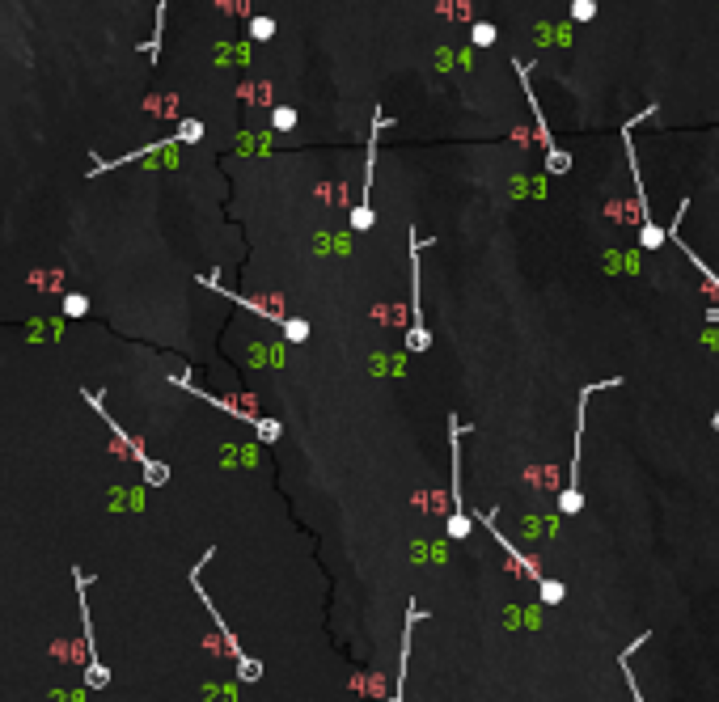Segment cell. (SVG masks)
I'll use <instances>...</instances> for the list:
<instances>
[{
	"instance_id": "cell-1",
	"label": "cell",
	"mask_w": 719,
	"mask_h": 702,
	"mask_svg": "<svg viewBox=\"0 0 719 702\" xmlns=\"http://www.w3.org/2000/svg\"><path fill=\"white\" fill-rule=\"evenodd\" d=\"M622 377H605V381H593L580 389V402H576V444H572V466H567V487L559 495V512L563 516H580L584 508V491H580V449H584V411H588V398L605 394V389H618Z\"/></svg>"
},
{
	"instance_id": "cell-2",
	"label": "cell",
	"mask_w": 719,
	"mask_h": 702,
	"mask_svg": "<svg viewBox=\"0 0 719 702\" xmlns=\"http://www.w3.org/2000/svg\"><path fill=\"white\" fill-rule=\"evenodd\" d=\"M470 428L457 419V415H449V457H453V491H449V521H445V533L453 538V542H466L470 538V529H474V516L466 512V500H461V436H466Z\"/></svg>"
},
{
	"instance_id": "cell-3",
	"label": "cell",
	"mask_w": 719,
	"mask_h": 702,
	"mask_svg": "<svg viewBox=\"0 0 719 702\" xmlns=\"http://www.w3.org/2000/svg\"><path fill=\"white\" fill-rule=\"evenodd\" d=\"M656 114V102L648 106V110H639L627 127H622V148H627V161H631V178H635V190H639V216H644V229H639V246L644 250H660L665 241H669V229H660L656 220H652V207H648V195H644V174H639V161H635V144H631V127L635 123H644V119H652Z\"/></svg>"
},
{
	"instance_id": "cell-4",
	"label": "cell",
	"mask_w": 719,
	"mask_h": 702,
	"mask_svg": "<svg viewBox=\"0 0 719 702\" xmlns=\"http://www.w3.org/2000/svg\"><path fill=\"white\" fill-rule=\"evenodd\" d=\"M212 555H216V550L207 546V555L199 559V567H191V588H195V597H199V601L207 605V614L216 618V631H220V639H224V648H229V656L237 660V677H241V682H258V677H262V665H258L254 656H246V652H241V643L233 639V631L224 627V618L216 614V605H212V601H207V593H203V567L212 563Z\"/></svg>"
},
{
	"instance_id": "cell-5",
	"label": "cell",
	"mask_w": 719,
	"mask_h": 702,
	"mask_svg": "<svg viewBox=\"0 0 719 702\" xmlns=\"http://www.w3.org/2000/svg\"><path fill=\"white\" fill-rule=\"evenodd\" d=\"M432 246V237H415L411 233V330H406V351L423 356L432 347V330L423 322V296H419V250Z\"/></svg>"
},
{
	"instance_id": "cell-6",
	"label": "cell",
	"mask_w": 719,
	"mask_h": 702,
	"mask_svg": "<svg viewBox=\"0 0 719 702\" xmlns=\"http://www.w3.org/2000/svg\"><path fill=\"white\" fill-rule=\"evenodd\" d=\"M512 68H516L521 89H525V97H529V110H533V123H538V140H542V148H546V169H550V174H567V169H572V157L555 144V131L546 127L542 102H538V93H533V85H529V63H525V59H512Z\"/></svg>"
},
{
	"instance_id": "cell-7",
	"label": "cell",
	"mask_w": 719,
	"mask_h": 702,
	"mask_svg": "<svg viewBox=\"0 0 719 702\" xmlns=\"http://www.w3.org/2000/svg\"><path fill=\"white\" fill-rule=\"evenodd\" d=\"M394 119L389 114H373V127H368V165H364V190H360V203L351 207V229L356 233H368L373 229V169H377V140H381V131L389 127Z\"/></svg>"
},
{
	"instance_id": "cell-8",
	"label": "cell",
	"mask_w": 719,
	"mask_h": 702,
	"mask_svg": "<svg viewBox=\"0 0 719 702\" xmlns=\"http://www.w3.org/2000/svg\"><path fill=\"white\" fill-rule=\"evenodd\" d=\"M474 525H483V529H487V533H491V538L500 542V550H504V555L512 559V567H516V571H521L525 580H533V584H542V580H546V576L538 571V563H533L529 555H521V550L512 546V538H508V533H500V525H495V516H491V512H478V516H474Z\"/></svg>"
},
{
	"instance_id": "cell-9",
	"label": "cell",
	"mask_w": 719,
	"mask_h": 702,
	"mask_svg": "<svg viewBox=\"0 0 719 702\" xmlns=\"http://www.w3.org/2000/svg\"><path fill=\"white\" fill-rule=\"evenodd\" d=\"M428 618V610H419L415 601L406 605V627H402V656H398V682H394V694L389 702H406V677H411V635H415V627Z\"/></svg>"
},
{
	"instance_id": "cell-10",
	"label": "cell",
	"mask_w": 719,
	"mask_h": 702,
	"mask_svg": "<svg viewBox=\"0 0 719 702\" xmlns=\"http://www.w3.org/2000/svg\"><path fill=\"white\" fill-rule=\"evenodd\" d=\"M648 639H652V631H644V635H635V643L618 652V669H622V677H627V686H631V698H635V702H648V698H644V690H639V682H635V669H631V660H635V652H639V648H648Z\"/></svg>"
},
{
	"instance_id": "cell-11",
	"label": "cell",
	"mask_w": 719,
	"mask_h": 702,
	"mask_svg": "<svg viewBox=\"0 0 719 702\" xmlns=\"http://www.w3.org/2000/svg\"><path fill=\"white\" fill-rule=\"evenodd\" d=\"M538 593H542L546 605H563V601H567V584H563V580H542Z\"/></svg>"
},
{
	"instance_id": "cell-12",
	"label": "cell",
	"mask_w": 719,
	"mask_h": 702,
	"mask_svg": "<svg viewBox=\"0 0 719 702\" xmlns=\"http://www.w3.org/2000/svg\"><path fill=\"white\" fill-rule=\"evenodd\" d=\"M296 123H301V114H296L292 106H275V110H271V127H275V131H292Z\"/></svg>"
},
{
	"instance_id": "cell-13",
	"label": "cell",
	"mask_w": 719,
	"mask_h": 702,
	"mask_svg": "<svg viewBox=\"0 0 719 702\" xmlns=\"http://www.w3.org/2000/svg\"><path fill=\"white\" fill-rule=\"evenodd\" d=\"M495 38H500V30H495L491 21H478V25L470 30V42H474V47H495Z\"/></svg>"
},
{
	"instance_id": "cell-14",
	"label": "cell",
	"mask_w": 719,
	"mask_h": 702,
	"mask_svg": "<svg viewBox=\"0 0 719 702\" xmlns=\"http://www.w3.org/2000/svg\"><path fill=\"white\" fill-rule=\"evenodd\" d=\"M279 326H284V339H288V343H305V339H309V322H301V317H284Z\"/></svg>"
},
{
	"instance_id": "cell-15",
	"label": "cell",
	"mask_w": 719,
	"mask_h": 702,
	"mask_svg": "<svg viewBox=\"0 0 719 702\" xmlns=\"http://www.w3.org/2000/svg\"><path fill=\"white\" fill-rule=\"evenodd\" d=\"M250 38H254V42L275 38V21H271V17H254V21H250Z\"/></svg>"
},
{
	"instance_id": "cell-16",
	"label": "cell",
	"mask_w": 719,
	"mask_h": 702,
	"mask_svg": "<svg viewBox=\"0 0 719 702\" xmlns=\"http://www.w3.org/2000/svg\"><path fill=\"white\" fill-rule=\"evenodd\" d=\"M593 17H597V0H572V21L588 25Z\"/></svg>"
},
{
	"instance_id": "cell-17",
	"label": "cell",
	"mask_w": 719,
	"mask_h": 702,
	"mask_svg": "<svg viewBox=\"0 0 719 702\" xmlns=\"http://www.w3.org/2000/svg\"><path fill=\"white\" fill-rule=\"evenodd\" d=\"M144 483H148V487H161V483H169V466H161V461H148V466H144Z\"/></svg>"
},
{
	"instance_id": "cell-18",
	"label": "cell",
	"mask_w": 719,
	"mask_h": 702,
	"mask_svg": "<svg viewBox=\"0 0 719 702\" xmlns=\"http://www.w3.org/2000/svg\"><path fill=\"white\" fill-rule=\"evenodd\" d=\"M161 21H165V0H157V30H152V38L144 42V51H148V55H157V51H161Z\"/></svg>"
},
{
	"instance_id": "cell-19",
	"label": "cell",
	"mask_w": 719,
	"mask_h": 702,
	"mask_svg": "<svg viewBox=\"0 0 719 702\" xmlns=\"http://www.w3.org/2000/svg\"><path fill=\"white\" fill-rule=\"evenodd\" d=\"M178 140H182V144H195V140H203V127H199L195 119H186V123L178 127Z\"/></svg>"
},
{
	"instance_id": "cell-20",
	"label": "cell",
	"mask_w": 719,
	"mask_h": 702,
	"mask_svg": "<svg viewBox=\"0 0 719 702\" xmlns=\"http://www.w3.org/2000/svg\"><path fill=\"white\" fill-rule=\"evenodd\" d=\"M85 309H89V301H85V296H76V292H72V296L64 301V313H68V317H80Z\"/></svg>"
},
{
	"instance_id": "cell-21",
	"label": "cell",
	"mask_w": 719,
	"mask_h": 702,
	"mask_svg": "<svg viewBox=\"0 0 719 702\" xmlns=\"http://www.w3.org/2000/svg\"><path fill=\"white\" fill-rule=\"evenodd\" d=\"M707 322H719V309H707Z\"/></svg>"
},
{
	"instance_id": "cell-22",
	"label": "cell",
	"mask_w": 719,
	"mask_h": 702,
	"mask_svg": "<svg viewBox=\"0 0 719 702\" xmlns=\"http://www.w3.org/2000/svg\"><path fill=\"white\" fill-rule=\"evenodd\" d=\"M715 432H719V406H715Z\"/></svg>"
}]
</instances>
